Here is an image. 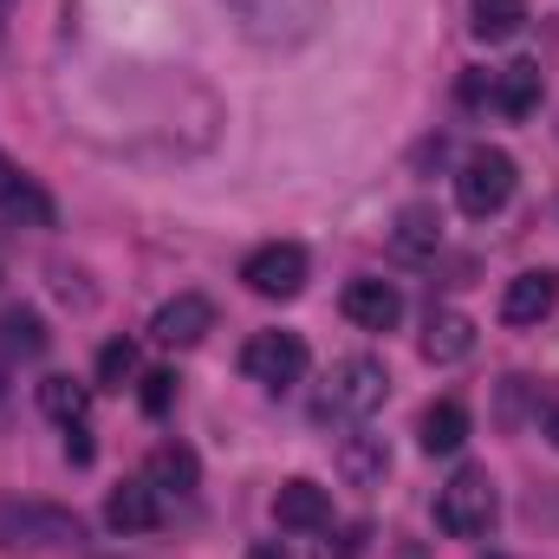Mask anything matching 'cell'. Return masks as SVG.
<instances>
[{"label":"cell","mask_w":559,"mask_h":559,"mask_svg":"<svg viewBox=\"0 0 559 559\" xmlns=\"http://www.w3.org/2000/svg\"><path fill=\"white\" fill-rule=\"evenodd\" d=\"M235 13V26L254 39V46H274V52H293L306 46L319 26H325V7L332 0H222Z\"/></svg>","instance_id":"1"},{"label":"cell","mask_w":559,"mask_h":559,"mask_svg":"<svg viewBox=\"0 0 559 559\" xmlns=\"http://www.w3.org/2000/svg\"><path fill=\"white\" fill-rule=\"evenodd\" d=\"M384 397H391L384 365H378V358H345V365H332V378H325L312 417L319 423H365V417L384 411Z\"/></svg>","instance_id":"2"},{"label":"cell","mask_w":559,"mask_h":559,"mask_svg":"<svg viewBox=\"0 0 559 559\" xmlns=\"http://www.w3.org/2000/svg\"><path fill=\"white\" fill-rule=\"evenodd\" d=\"M495 521H501L495 475H488V468H455V481L436 495V527H442L449 540H481Z\"/></svg>","instance_id":"3"},{"label":"cell","mask_w":559,"mask_h":559,"mask_svg":"<svg viewBox=\"0 0 559 559\" xmlns=\"http://www.w3.org/2000/svg\"><path fill=\"white\" fill-rule=\"evenodd\" d=\"M514 156L508 150H475L462 169H455V209L468 215V222H488V215H501L508 202H514Z\"/></svg>","instance_id":"4"},{"label":"cell","mask_w":559,"mask_h":559,"mask_svg":"<svg viewBox=\"0 0 559 559\" xmlns=\"http://www.w3.org/2000/svg\"><path fill=\"white\" fill-rule=\"evenodd\" d=\"M0 547H7V554H46V547H79V514H66V508H39V501L0 508Z\"/></svg>","instance_id":"5"},{"label":"cell","mask_w":559,"mask_h":559,"mask_svg":"<svg viewBox=\"0 0 559 559\" xmlns=\"http://www.w3.org/2000/svg\"><path fill=\"white\" fill-rule=\"evenodd\" d=\"M306 365H312V352H306V338H299V332H254V338L241 345V371H248L254 384H267V391L299 384V378H306Z\"/></svg>","instance_id":"6"},{"label":"cell","mask_w":559,"mask_h":559,"mask_svg":"<svg viewBox=\"0 0 559 559\" xmlns=\"http://www.w3.org/2000/svg\"><path fill=\"white\" fill-rule=\"evenodd\" d=\"M241 280L261 293V299H299L306 286V248L299 241H267L241 261Z\"/></svg>","instance_id":"7"},{"label":"cell","mask_w":559,"mask_h":559,"mask_svg":"<svg viewBox=\"0 0 559 559\" xmlns=\"http://www.w3.org/2000/svg\"><path fill=\"white\" fill-rule=\"evenodd\" d=\"M150 332H156V345H202L209 332H215V306L202 299V293H176L169 306H156V319H150Z\"/></svg>","instance_id":"8"},{"label":"cell","mask_w":559,"mask_h":559,"mask_svg":"<svg viewBox=\"0 0 559 559\" xmlns=\"http://www.w3.org/2000/svg\"><path fill=\"white\" fill-rule=\"evenodd\" d=\"M338 306H345V319H352L358 332H391V325L404 319V293H397L391 280H352Z\"/></svg>","instance_id":"9"},{"label":"cell","mask_w":559,"mask_h":559,"mask_svg":"<svg viewBox=\"0 0 559 559\" xmlns=\"http://www.w3.org/2000/svg\"><path fill=\"white\" fill-rule=\"evenodd\" d=\"M559 306V274L554 267H534V274H514L508 293H501V319L508 325H540Z\"/></svg>","instance_id":"10"},{"label":"cell","mask_w":559,"mask_h":559,"mask_svg":"<svg viewBox=\"0 0 559 559\" xmlns=\"http://www.w3.org/2000/svg\"><path fill=\"white\" fill-rule=\"evenodd\" d=\"M274 521L286 527V534H319L325 521H332V495L319 488V481H280V495H274Z\"/></svg>","instance_id":"11"},{"label":"cell","mask_w":559,"mask_h":559,"mask_svg":"<svg viewBox=\"0 0 559 559\" xmlns=\"http://www.w3.org/2000/svg\"><path fill=\"white\" fill-rule=\"evenodd\" d=\"M540 92H547L540 66H534V59H514V66H501V72H495L488 105H495L501 118H534V111H540Z\"/></svg>","instance_id":"12"},{"label":"cell","mask_w":559,"mask_h":559,"mask_svg":"<svg viewBox=\"0 0 559 559\" xmlns=\"http://www.w3.org/2000/svg\"><path fill=\"white\" fill-rule=\"evenodd\" d=\"M163 521V501H156V481H118L111 501H105V527L111 534H150Z\"/></svg>","instance_id":"13"},{"label":"cell","mask_w":559,"mask_h":559,"mask_svg":"<svg viewBox=\"0 0 559 559\" xmlns=\"http://www.w3.org/2000/svg\"><path fill=\"white\" fill-rule=\"evenodd\" d=\"M468 352H475V319L455 312V306L429 312V325H423V358H429V365H462Z\"/></svg>","instance_id":"14"},{"label":"cell","mask_w":559,"mask_h":559,"mask_svg":"<svg viewBox=\"0 0 559 559\" xmlns=\"http://www.w3.org/2000/svg\"><path fill=\"white\" fill-rule=\"evenodd\" d=\"M338 475L352 481V488H384V475H391V449H384V436H345L338 442Z\"/></svg>","instance_id":"15"},{"label":"cell","mask_w":559,"mask_h":559,"mask_svg":"<svg viewBox=\"0 0 559 559\" xmlns=\"http://www.w3.org/2000/svg\"><path fill=\"white\" fill-rule=\"evenodd\" d=\"M417 436H423V455H455V449L468 442V404H462V397H436V404L423 411Z\"/></svg>","instance_id":"16"},{"label":"cell","mask_w":559,"mask_h":559,"mask_svg":"<svg viewBox=\"0 0 559 559\" xmlns=\"http://www.w3.org/2000/svg\"><path fill=\"white\" fill-rule=\"evenodd\" d=\"M391 248H397L404 261H436V248H442V215H436L429 202H411V209L397 215V228H391Z\"/></svg>","instance_id":"17"},{"label":"cell","mask_w":559,"mask_h":559,"mask_svg":"<svg viewBox=\"0 0 559 559\" xmlns=\"http://www.w3.org/2000/svg\"><path fill=\"white\" fill-rule=\"evenodd\" d=\"M46 345H52V332H46V319L33 306L0 312V358H46Z\"/></svg>","instance_id":"18"},{"label":"cell","mask_w":559,"mask_h":559,"mask_svg":"<svg viewBox=\"0 0 559 559\" xmlns=\"http://www.w3.org/2000/svg\"><path fill=\"white\" fill-rule=\"evenodd\" d=\"M150 481H156V495H195V481H202V462H195V449H182V442H163V449L150 455Z\"/></svg>","instance_id":"19"},{"label":"cell","mask_w":559,"mask_h":559,"mask_svg":"<svg viewBox=\"0 0 559 559\" xmlns=\"http://www.w3.org/2000/svg\"><path fill=\"white\" fill-rule=\"evenodd\" d=\"M468 26H475V39L501 46L527 26V0H468Z\"/></svg>","instance_id":"20"},{"label":"cell","mask_w":559,"mask_h":559,"mask_svg":"<svg viewBox=\"0 0 559 559\" xmlns=\"http://www.w3.org/2000/svg\"><path fill=\"white\" fill-rule=\"evenodd\" d=\"M39 411L52 423H85V411H92V384H79V378H39Z\"/></svg>","instance_id":"21"},{"label":"cell","mask_w":559,"mask_h":559,"mask_svg":"<svg viewBox=\"0 0 559 559\" xmlns=\"http://www.w3.org/2000/svg\"><path fill=\"white\" fill-rule=\"evenodd\" d=\"M0 215H13V222H33V228H52V202H46V189H33L26 176L13 182V195L0 202Z\"/></svg>","instance_id":"22"},{"label":"cell","mask_w":559,"mask_h":559,"mask_svg":"<svg viewBox=\"0 0 559 559\" xmlns=\"http://www.w3.org/2000/svg\"><path fill=\"white\" fill-rule=\"evenodd\" d=\"M131 378H138V345H131V338H111V345L98 352V384H105V391H124Z\"/></svg>","instance_id":"23"},{"label":"cell","mask_w":559,"mask_h":559,"mask_svg":"<svg viewBox=\"0 0 559 559\" xmlns=\"http://www.w3.org/2000/svg\"><path fill=\"white\" fill-rule=\"evenodd\" d=\"M169 404H176V371H150L143 378V411L150 417H169Z\"/></svg>","instance_id":"24"},{"label":"cell","mask_w":559,"mask_h":559,"mask_svg":"<svg viewBox=\"0 0 559 559\" xmlns=\"http://www.w3.org/2000/svg\"><path fill=\"white\" fill-rule=\"evenodd\" d=\"M358 547H365V527H352V534L325 540V547H319V559H358Z\"/></svg>","instance_id":"25"},{"label":"cell","mask_w":559,"mask_h":559,"mask_svg":"<svg viewBox=\"0 0 559 559\" xmlns=\"http://www.w3.org/2000/svg\"><path fill=\"white\" fill-rule=\"evenodd\" d=\"M13 182H20V169H13V163H7V156H0V202H7V195H13Z\"/></svg>","instance_id":"26"},{"label":"cell","mask_w":559,"mask_h":559,"mask_svg":"<svg viewBox=\"0 0 559 559\" xmlns=\"http://www.w3.org/2000/svg\"><path fill=\"white\" fill-rule=\"evenodd\" d=\"M248 559H286V547H274V540H261V547H254Z\"/></svg>","instance_id":"27"},{"label":"cell","mask_w":559,"mask_h":559,"mask_svg":"<svg viewBox=\"0 0 559 559\" xmlns=\"http://www.w3.org/2000/svg\"><path fill=\"white\" fill-rule=\"evenodd\" d=\"M547 436H554V449H559V404L547 411Z\"/></svg>","instance_id":"28"},{"label":"cell","mask_w":559,"mask_h":559,"mask_svg":"<svg viewBox=\"0 0 559 559\" xmlns=\"http://www.w3.org/2000/svg\"><path fill=\"white\" fill-rule=\"evenodd\" d=\"M0 397H7V358H0Z\"/></svg>","instance_id":"29"}]
</instances>
